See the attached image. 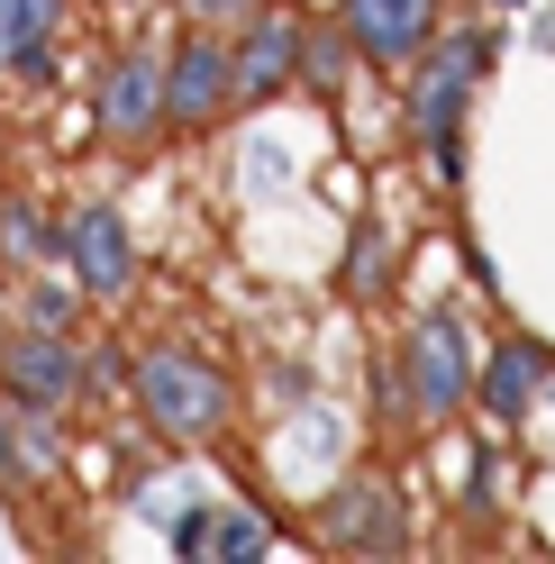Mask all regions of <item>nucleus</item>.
<instances>
[{
  "mask_svg": "<svg viewBox=\"0 0 555 564\" xmlns=\"http://www.w3.org/2000/svg\"><path fill=\"white\" fill-rule=\"evenodd\" d=\"M74 0H0V83H46L64 64Z\"/></svg>",
  "mask_w": 555,
  "mask_h": 564,
  "instance_id": "f8f14e48",
  "label": "nucleus"
},
{
  "mask_svg": "<svg viewBox=\"0 0 555 564\" xmlns=\"http://www.w3.org/2000/svg\"><path fill=\"white\" fill-rule=\"evenodd\" d=\"M546 401H555V373H546Z\"/></svg>",
  "mask_w": 555,
  "mask_h": 564,
  "instance_id": "4be33fe9",
  "label": "nucleus"
},
{
  "mask_svg": "<svg viewBox=\"0 0 555 564\" xmlns=\"http://www.w3.org/2000/svg\"><path fill=\"white\" fill-rule=\"evenodd\" d=\"M437 19H446V0H337L346 46H356V64H373V74H410L420 46L437 37Z\"/></svg>",
  "mask_w": 555,
  "mask_h": 564,
  "instance_id": "1a4fd4ad",
  "label": "nucleus"
},
{
  "mask_svg": "<svg viewBox=\"0 0 555 564\" xmlns=\"http://www.w3.org/2000/svg\"><path fill=\"white\" fill-rule=\"evenodd\" d=\"M492 10H529V0H492Z\"/></svg>",
  "mask_w": 555,
  "mask_h": 564,
  "instance_id": "aec40b11",
  "label": "nucleus"
},
{
  "mask_svg": "<svg viewBox=\"0 0 555 564\" xmlns=\"http://www.w3.org/2000/svg\"><path fill=\"white\" fill-rule=\"evenodd\" d=\"M19 328H64V337H74L83 328V292H74V282H28V292H19Z\"/></svg>",
  "mask_w": 555,
  "mask_h": 564,
  "instance_id": "f3484780",
  "label": "nucleus"
},
{
  "mask_svg": "<svg viewBox=\"0 0 555 564\" xmlns=\"http://www.w3.org/2000/svg\"><path fill=\"white\" fill-rule=\"evenodd\" d=\"M110 10H137V0H110Z\"/></svg>",
  "mask_w": 555,
  "mask_h": 564,
  "instance_id": "412c9836",
  "label": "nucleus"
},
{
  "mask_svg": "<svg viewBox=\"0 0 555 564\" xmlns=\"http://www.w3.org/2000/svg\"><path fill=\"white\" fill-rule=\"evenodd\" d=\"M173 555H210V510H183V519H173Z\"/></svg>",
  "mask_w": 555,
  "mask_h": 564,
  "instance_id": "6ab92c4d",
  "label": "nucleus"
},
{
  "mask_svg": "<svg viewBox=\"0 0 555 564\" xmlns=\"http://www.w3.org/2000/svg\"><path fill=\"white\" fill-rule=\"evenodd\" d=\"M173 10H183L192 28H247V19L264 10V0H173Z\"/></svg>",
  "mask_w": 555,
  "mask_h": 564,
  "instance_id": "a211bd4d",
  "label": "nucleus"
},
{
  "mask_svg": "<svg viewBox=\"0 0 555 564\" xmlns=\"http://www.w3.org/2000/svg\"><path fill=\"white\" fill-rule=\"evenodd\" d=\"M319 546L328 555H410V510H401V491L392 474H337V491L319 501Z\"/></svg>",
  "mask_w": 555,
  "mask_h": 564,
  "instance_id": "6e6552de",
  "label": "nucleus"
},
{
  "mask_svg": "<svg viewBox=\"0 0 555 564\" xmlns=\"http://www.w3.org/2000/svg\"><path fill=\"white\" fill-rule=\"evenodd\" d=\"M474 328L465 310H420L401 328V356H392V401L410 429H446L456 410H474Z\"/></svg>",
  "mask_w": 555,
  "mask_h": 564,
  "instance_id": "7ed1b4c3",
  "label": "nucleus"
},
{
  "mask_svg": "<svg viewBox=\"0 0 555 564\" xmlns=\"http://www.w3.org/2000/svg\"><path fill=\"white\" fill-rule=\"evenodd\" d=\"M210 555H219V564H264L273 538H264L255 510H210Z\"/></svg>",
  "mask_w": 555,
  "mask_h": 564,
  "instance_id": "dca6fc26",
  "label": "nucleus"
},
{
  "mask_svg": "<svg viewBox=\"0 0 555 564\" xmlns=\"http://www.w3.org/2000/svg\"><path fill=\"white\" fill-rule=\"evenodd\" d=\"M237 110V28H192L164 46V128L173 137H210Z\"/></svg>",
  "mask_w": 555,
  "mask_h": 564,
  "instance_id": "423d86ee",
  "label": "nucleus"
},
{
  "mask_svg": "<svg viewBox=\"0 0 555 564\" xmlns=\"http://www.w3.org/2000/svg\"><path fill=\"white\" fill-rule=\"evenodd\" d=\"M128 401L164 446H210L237 419V382H228V365L200 356V346H146V356L128 365Z\"/></svg>",
  "mask_w": 555,
  "mask_h": 564,
  "instance_id": "f03ea898",
  "label": "nucleus"
},
{
  "mask_svg": "<svg viewBox=\"0 0 555 564\" xmlns=\"http://www.w3.org/2000/svg\"><path fill=\"white\" fill-rule=\"evenodd\" d=\"M346 83H356V46H346V28L301 19V91L309 100H346Z\"/></svg>",
  "mask_w": 555,
  "mask_h": 564,
  "instance_id": "4468645a",
  "label": "nucleus"
},
{
  "mask_svg": "<svg viewBox=\"0 0 555 564\" xmlns=\"http://www.w3.org/2000/svg\"><path fill=\"white\" fill-rule=\"evenodd\" d=\"M91 137L119 164H146L155 147H173V128H164V46L155 37H119L110 46V64H100V83H91Z\"/></svg>",
  "mask_w": 555,
  "mask_h": 564,
  "instance_id": "20e7f679",
  "label": "nucleus"
},
{
  "mask_svg": "<svg viewBox=\"0 0 555 564\" xmlns=\"http://www.w3.org/2000/svg\"><path fill=\"white\" fill-rule=\"evenodd\" d=\"M0 401L19 410H46V419H74L91 401V356L64 328H19L0 337Z\"/></svg>",
  "mask_w": 555,
  "mask_h": 564,
  "instance_id": "0eeeda50",
  "label": "nucleus"
},
{
  "mask_svg": "<svg viewBox=\"0 0 555 564\" xmlns=\"http://www.w3.org/2000/svg\"><path fill=\"white\" fill-rule=\"evenodd\" d=\"M410 74H420V83H410V137H420V155L437 164V183L456 192V183H465V119H474L482 74H492V28L428 37Z\"/></svg>",
  "mask_w": 555,
  "mask_h": 564,
  "instance_id": "f257e3e1",
  "label": "nucleus"
},
{
  "mask_svg": "<svg viewBox=\"0 0 555 564\" xmlns=\"http://www.w3.org/2000/svg\"><path fill=\"white\" fill-rule=\"evenodd\" d=\"M55 264V219L37 200H0V273H37Z\"/></svg>",
  "mask_w": 555,
  "mask_h": 564,
  "instance_id": "2eb2a0df",
  "label": "nucleus"
},
{
  "mask_svg": "<svg viewBox=\"0 0 555 564\" xmlns=\"http://www.w3.org/2000/svg\"><path fill=\"white\" fill-rule=\"evenodd\" d=\"M392 273H401V237H392V219H356V237H346V273H337V292L346 301H383L392 292Z\"/></svg>",
  "mask_w": 555,
  "mask_h": 564,
  "instance_id": "ddd939ff",
  "label": "nucleus"
},
{
  "mask_svg": "<svg viewBox=\"0 0 555 564\" xmlns=\"http://www.w3.org/2000/svg\"><path fill=\"white\" fill-rule=\"evenodd\" d=\"M546 373H555V356L537 337H501L492 356L474 365V410L492 419V429H519V419L546 401Z\"/></svg>",
  "mask_w": 555,
  "mask_h": 564,
  "instance_id": "9b49d317",
  "label": "nucleus"
},
{
  "mask_svg": "<svg viewBox=\"0 0 555 564\" xmlns=\"http://www.w3.org/2000/svg\"><path fill=\"white\" fill-rule=\"evenodd\" d=\"M283 91H301V10H264L237 28V110H273Z\"/></svg>",
  "mask_w": 555,
  "mask_h": 564,
  "instance_id": "9d476101",
  "label": "nucleus"
},
{
  "mask_svg": "<svg viewBox=\"0 0 555 564\" xmlns=\"http://www.w3.org/2000/svg\"><path fill=\"white\" fill-rule=\"evenodd\" d=\"M55 264L64 282L83 292V310H110L137 292V273H146V256H137V228L119 219V200H74L55 219Z\"/></svg>",
  "mask_w": 555,
  "mask_h": 564,
  "instance_id": "39448f33",
  "label": "nucleus"
}]
</instances>
